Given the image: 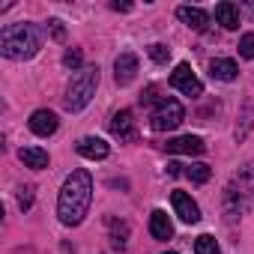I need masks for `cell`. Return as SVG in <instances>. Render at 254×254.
<instances>
[{
    "label": "cell",
    "instance_id": "cell-1",
    "mask_svg": "<svg viewBox=\"0 0 254 254\" xmlns=\"http://www.w3.org/2000/svg\"><path fill=\"white\" fill-rule=\"evenodd\" d=\"M90 200H93V177L78 168L66 177L63 189H60V197H57V215L66 227H78L90 209Z\"/></svg>",
    "mask_w": 254,
    "mask_h": 254
},
{
    "label": "cell",
    "instance_id": "cell-2",
    "mask_svg": "<svg viewBox=\"0 0 254 254\" xmlns=\"http://www.w3.org/2000/svg\"><path fill=\"white\" fill-rule=\"evenodd\" d=\"M39 51L36 24H6L0 30V54L9 60H30Z\"/></svg>",
    "mask_w": 254,
    "mask_h": 254
},
{
    "label": "cell",
    "instance_id": "cell-3",
    "mask_svg": "<svg viewBox=\"0 0 254 254\" xmlns=\"http://www.w3.org/2000/svg\"><path fill=\"white\" fill-rule=\"evenodd\" d=\"M96 87H99V66H87V69L75 72L72 81L66 84V96H63L66 111H81V108H87L90 99L96 96Z\"/></svg>",
    "mask_w": 254,
    "mask_h": 254
},
{
    "label": "cell",
    "instance_id": "cell-4",
    "mask_svg": "<svg viewBox=\"0 0 254 254\" xmlns=\"http://www.w3.org/2000/svg\"><path fill=\"white\" fill-rule=\"evenodd\" d=\"M183 120H186L183 105H180L177 99H168V96L156 102L153 117H150V123H153V129H156V132H171V129H177Z\"/></svg>",
    "mask_w": 254,
    "mask_h": 254
},
{
    "label": "cell",
    "instance_id": "cell-5",
    "mask_svg": "<svg viewBox=\"0 0 254 254\" xmlns=\"http://www.w3.org/2000/svg\"><path fill=\"white\" fill-rule=\"evenodd\" d=\"M171 87H174V90H180L183 96H191V99L203 93V84L197 81V75L191 72V66H189V63H180V66L171 72Z\"/></svg>",
    "mask_w": 254,
    "mask_h": 254
},
{
    "label": "cell",
    "instance_id": "cell-6",
    "mask_svg": "<svg viewBox=\"0 0 254 254\" xmlns=\"http://www.w3.org/2000/svg\"><path fill=\"white\" fill-rule=\"evenodd\" d=\"M111 135L126 144V141H135L138 138V129H135V120H132V111H117L114 120H111Z\"/></svg>",
    "mask_w": 254,
    "mask_h": 254
},
{
    "label": "cell",
    "instance_id": "cell-7",
    "mask_svg": "<svg viewBox=\"0 0 254 254\" xmlns=\"http://www.w3.org/2000/svg\"><path fill=\"white\" fill-rule=\"evenodd\" d=\"M171 203H174V212H177L186 224H197V221H200V206L191 200V194L174 191V194H171Z\"/></svg>",
    "mask_w": 254,
    "mask_h": 254
},
{
    "label": "cell",
    "instance_id": "cell-8",
    "mask_svg": "<svg viewBox=\"0 0 254 254\" xmlns=\"http://www.w3.org/2000/svg\"><path fill=\"white\" fill-rule=\"evenodd\" d=\"M135 75H138V57H135L132 51H123V54L117 57V63H114V78H117V84H120V87L132 84Z\"/></svg>",
    "mask_w": 254,
    "mask_h": 254
},
{
    "label": "cell",
    "instance_id": "cell-9",
    "mask_svg": "<svg viewBox=\"0 0 254 254\" xmlns=\"http://www.w3.org/2000/svg\"><path fill=\"white\" fill-rule=\"evenodd\" d=\"M57 126H60V120H57V114L54 111H33V117H30V132L33 135H39V138H48V135H54L57 132Z\"/></svg>",
    "mask_w": 254,
    "mask_h": 254
},
{
    "label": "cell",
    "instance_id": "cell-10",
    "mask_svg": "<svg viewBox=\"0 0 254 254\" xmlns=\"http://www.w3.org/2000/svg\"><path fill=\"white\" fill-rule=\"evenodd\" d=\"M168 153H177V156H200L206 150V144L197 138V135H183V138H174L165 144Z\"/></svg>",
    "mask_w": 254,
    "mask_h": 254
},
{
    "label": "cell",
    "instance_id": "cell-11",
    "mask_svg": "<svg viewBox=\"0 0 254 254\" xmlns=\"http://www.w3.org/2000/svg\"><path fill=\"white\" fill-rule=\"evenodd\" d=\"M75 150H78V156L93 159V162H102V159H108V153H111V147H108L102 138H81V141L75 144Z\"/></svg>",
    "mask_w": 254,
    "mask_h": 254
},
{
    "label": "cell",
    "instance_id": "cell-12",
    "mask_svg": "<svg viewBox=\"0 0 254 254\" xmlns=\"http://www.w3.org/2000/svg\"><path fill=\"white\" fill-rule=\"evenodd\" d=\"M177 18H180L186 27L197 30V33H203V30L209 27V15H206L203 9H197V6H180V9H177Z\"/></svg>",
    "mask_w": 254,
    "mask_h": 254
},
{
    "label": "cell",
    "instance_id": "cell-13",
    "mask_svg": "<svg viewBox=\"0 0 254 254\" xmlns=\"http://www.w3.org/2000/svg\"><path fill=\"white\" fill-rule=\"evenodd\" d=\"M150 233H153V239H162V242L174 236V221L168 218L165 209H153V215H150Z\"/></svg>",
    "mask_w": 254,
    "mask_h": 254
},
{
    "label": "cell",
    "instance_id": "cell-14",
    "mask_svg": "<svg viewBox=\"0 0 254 254\" xmlns=\"http://www.w3.org/2000/svg\"><path fill=\"white\" fill-rule=\"evenodd\" d=\"M18 159L24 162V168H33V171L48 168V153L42 147H21L18 150Z\"/></svg>",
    "mask_w": 254,
    "mask_h": 254
},
{
    "label": "cell",
    "instance_id": "cell-15",
    "mask_svg": "<svg viewBox=\"0 0 254 254\" xmlns=\"http://www.w3.org/2000/svg\"><path fill=\"white\" fill-rule=\"evenodd\" d=\"M215 21L221 24V27H227V30H236L239 27V6H233V3H218L215 6Z\"/></svg>",
    "mask_w": 254,
    "mask_h": 254
},
{
    "label": "cell",
    "instance_id": "cell-16",
    "mask_svg": "<svg viewBox=\"0 0 254 254\" xmlns=\"http://www.w3.org/2000/svg\"><path fill=\"white\" fill-rule=\"evenodd\" d=\"M236 63L233 60H227V57H215L212 63H209V75L212 78H218V81H236Z\"/></svg>",
    "mask_w": 254,
    "mask_h": 254
},
{
    "label": "cell",
    "instance_id": "cell-17",
    "mask_svg": "<svg viewBox=\"0 0 254 254\" xmlns=\"http://www.w3.org/2000/svg\"><path fill=\"white\" fill-rule=\"evenodd\" d=\"M186 177H189L191 183H197V186H203V183H209V177H212V171H209V165H203V162H197V165H189V171H186Z\"/></svg>",
    "mask_w": 254,
    "mask_h": 254
},
{
    "label": "cell",
    "instance_id": "cell-18",
    "mask_svg": "<svg viewBox=\"0 0 254 254\" xmlns=\"http://www.w3.org/2000/svg\"><path fill=\"white\" fill-rule=\"evenodd\" d=\"M194 254H221V248L212 236H197L194 239Z\"/></svg>",
    "mask_w": 254,
    "mask_h": 254
},
{
    "label": "cell",
    "instance_id": "cell-19",
    "mask_svg": "<svg viewBox=\"0 0 254 254\" xmlns=\"http://www.w3.org/2000/svg\"><path fill=\"white\" fill-rule=\"evenodd\" d=\"M126 236H129V227L120 224V221H111V245L114 248H126Z\"/></svg>",
    "mask_w": 254,
    "mask_h": 254
},
{
    "label": "cell",
    "instance_id": "cell-20",
    "mask_svg": "<svg viewBox=\"0 0 254 254\" xmlns=\"http://www.w3.org/2000/svg\"><path fill=\"white\" fill-rule=\"evenodd\" d=\"M150 57H153L156 63H168V60H171V48L162 45V42H156V45H150Z\"/></svg>",
    "mask_w": 254,
    "mask_h": 254
},
{
    "label": "cell",
    "instance_id": "cell-21",
    "mask_svg": "<svg viewBox=\"0 0 254 254\" xmlns=\"http://www.w3.org/2000/svg\"><path fill=\"white\" fill-rule=\"evenodd\" d=\"M239 54H242L245 60H254V33H245V36L239 39Z\"/></svg>",
    "mask_w": 254,
    "mask_h": 254
},
{
    "label": "cell",
    "instance_id": "cell-22",
    "mask_svg": "<svg viewBox=\"0 0 254 254\" xmlns=\"http://www.w3.org/2000/svg\"><path fill=\"white\" fill-rule=\"evenodd\" d=\"M81 60H84V54H81L78 48H69V51L63 54V66H69V69H78Z\"/></svg>",
    "mask_w": 254,
    "mask_h": 254
},
{
    "label": "cell",
    "instance_id": "cell-23",
    "mask_svg": "<svg viewBox=\"0 0 254 254\" xmlns=\"http://www.w3.org/2000/svg\"><path fill=\"white\" fill-rule=\"evenodd\" d=\"M18 206H21L24 212L33 206V186H24V189L18 191Z\"/></svg>",
    "mask_w": 254,
    "mask_h": 254
},
{
    "label": "cell",
    "instance_id": "cell-24",
    "mask_svg": "<svg viewBox=\"0 0 254 254\" xmlns=\"http://www.w3.org/2000/svg\"><path fill=\"white\" fill-rule=\"evenodd\" d=\"M153 102H156V87H147L141 93V105H153Z\"/></svg>",
    "mask_w": 254,
    "mask_h": 254
},
{
    "label": "cell",
    "instance_id": "cell-25",
    "mask_svg": "<svg viewBox=\"0 0 254 254\" xmlns=\"http://www.w3.org/2000/svg\"><path fill=\"white\" fill-rule=\"evenodd\" d=\"M51 33H54V39H63V36H66V30H63L60 21H51Z\"/></svg>",
    "mask_w": 254,
    "mask_h": 254
},
{
    "label": "cell",
    "instance_id": "cell-26",
    "mask_svg": "<svg viewBox=\"0 0 254 254\" xmlns=\"http://www.w3.org/2000/svg\"><path fill=\"white\" fill-rule=\"evenodd\" d=\"M111 9H114V12H129L132 3H111Z\"/></svg>",
    "mask_w": 254,
    "mask_h": 254
},
{
    "label": "cell",
    "instance_id": "cell-27",
    "mask_svg": "<svg viewBox=\"0 0 254 254\" xmlns=\"http://www.w3.org/2000/svg\"><path fill=\"white\" fill-rule=\"evenodd\" d=\"M180 168H183V165H177V162H171V165H168V174H171V177H177V174H180Z\"/></svg>",
    "mask_w": 254,
    "mask_h": 254
},
{
    "label": "cell",
    "instance_id": "cell-28",
    "mask_svg": "<svg viewBox=\"0 0 254 254\" xmlns=\"http://www.w3.org/2000/svg\"><path fill=\"white\" fill-rule=\"evenodd\" d=\"M165 254H177V251H165Z\"/></svg>",
    "mask_w": 254,
    "mask_h": 254
}]
</instances>
